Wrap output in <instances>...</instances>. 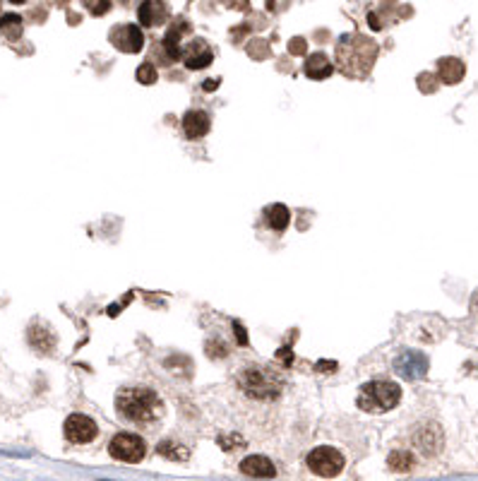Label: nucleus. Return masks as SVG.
Segmentation results:
<instances>
[{
    "label": "nucleus",
    "instance_id": "9",
    "mask_svg": "<svg viewBox=\"0 0 478 481\" xmlns=\"http://www.w3.org/2000/svg\"><path fill=\"white\" fill-rule=\"evenodd\" d=\"M111 41L123 53H140L144 46V34L137 24H123L111 31Z\"/></svg>",
    "mask_w": 478,
    "mask_h": 481
},
{
    "label": "nucleus",
    "instance_id": "3",
    "mask_svg": "<svg viewBox=\"0 0 478 481\" xmlns=\"http://www.w3.org/2000/svg\"><path fill=\"white\" fill-rule=\"evenodd\" d=\"M236 383L238 388L248 397H253V400H274V397H279V392L284 390V378L269 369H260V366L243 369L238 373Z\"/></svg>",
    "mask_w": 478,
    "mask_h": 481
},
{
    "label": "nucleus",
    "instance_id": "26",
    "mask_svg": "<svg viewBox=\"0 0 478 481\" xmlns=\"http://www.w3.org/2000/svg\"><path fill=\"white\" fill-rule=\"evenodd\" d=\"M276 356L281 359V364H284V366H291V364H293V352L288 349V347H281V349H279V354H276Z\"/></svg>",
    "mask_w": 478,
    "mask_h": 481
},
{
    "label": "nucleus",
    "instance_id": "24",
    "mask_svg": "<svg viewBox=\"0 0 478 481\" xmlns=\"http://www.w3.org/2000/svg\"><path fill=\"white\" fill-rule=\"evenodd\" d=\"M82 5H85L94 17H102L111 10V0H82Z\"/></svg>",
    "mask_w": 478,
    "mask_h": 481
},
{
    "label": "nucleus",
    "instance_id": "18",
    "mask_svg": "<svg viewBox=\"0 0 478 481\" xmlns=\"http://www.w3.org/2000/svg\"><path fill=\"white\" fill-rule=\"evenodd\" d=\"M265 221L269 229L274 231H284L288 226V221H291V212H288L286 205H281V202H274V205H269L265 210Z\"/></svg>",
    "mask_w": 478,
    "mask_h": 481
},
{
    "label": "nucleus",
    "instance_id": "30",
    "mask_svg": "<svg viewBox=\"0 0 478 481\" xmlns=\"http://www.w3.org/2000/svg\"><path fill=\"white\" fill-rule=\"evenodd\" d=\"M214 87H219V80H207L205 82V90H214Z\"/></svg>",
    "mask_w": 478,
    "mask_h": 481
},
{
    "label": "nucleus",
    "instance_id": "12",
    "mask_svg": "<svg viewBox=\"0 0 478 481\" xmlns=\"http://www.w3.org/2000/svg\"><path fill=\"white\" fill-rule=\"evenodd\" d=\"M137 20L142 27H156L168 20V5L163 0H144L137 10Z\"/></svg>",
    "mask_w": 478,
    "mask_h": 481
},
{
    "label": "nucleus",
    "instance_id": "31",
    "mask_svg": "<svg viewBox=\"0 0 478 481\" xmlns=\"http://www.w3.org/2000/svg\"><path fill=\"white\" fill-rule=\"evenodd\" d=\"M10 3H17V5H20V3H24V0H10Z\"/></svg>",
    "mask_w": 478,
    "mask_h": 481
},
{
    "label": "nucleus",
    "instance_id": "29",
    "mask_svg": "<svg viewBox=\"0 0 478 481\" xmlns=\"http://www.w3.org/2000/svg\"><path fill=\"white\" fill-rule=\"evenodd\" d=\"M291 53H303L305 51V43H303V39H295V41H291Z\"/></svg>",
    "mask_w": 478,
    "mask_h": 481
},
{
    "label": "nucleus",
    "instance_id": "14",
    "mask_svg": "<svg viewBox=\"0 0 478 481\" xmlns=\"http://www.w3.org/2000/svg\"><path fill=\"white\" fill-rule=\"evenodd\" d=\"M183 31H188V24H185L183 20H180V22H175L173 27L166 31V36H163L161 51H163V56H166V60H168V63L183 58V48H180V39H183Z\"/></svg>",
    "mask_w": 478,
    "mask_h": 481
},
{
    "label": "nucleus",
    "instance_id": "22",
    "mask_svg": "<svg viewBox=\"0 0 478 481\" xmlns=\"http://www.w3.org/2000/svg\"><path fill=\"white\" fill-rule=\"evenodd\" d=\"M387 465H389V470H394V472H408L413 467V455L406 450H394L389 455Z\"/></svg>",
    "mask_w": 478,
    "mask_h": 481
},
{
    "label": "nucleus",
    "instance_id": "27",
    "mask_svg": "<svg viewBox=\"0 0 478 481\" xmlns=\"http://www.w3.org/2000/svg\"><path fill=\"white\" fill-rule=\"evenodd\" d=\"M234 332H236V337H238V344H248V334H245V327L241 325V322H234Z\"/></svg>",
    "mask_w": 478,
    "mask_h": 481
},
{
    "label": "nucleus",
    "instance_id": "7",
    "mask_svg": "<svg viewBox=\"0 0 478 481\" xmlns=\"http://www.w3.org/2000/svg\"><path fill=\"white\" fill-rule=\"evenodd\" d=\"M63 428H65V438L70 443H77V445H82V443H92L99 433L97 421L87 414H70L65 419V426Z\"/></svg>",
    "mask_w": 478,
    "mask_h": 481
},
{
    "label": "nucleus",
    "instance_id": "6",
    "mask_svg": "<svg viewBox=\"0 0 478 481\" xmlns=\"http://www.w3.org/2000/svg\"><path fill=\"white\" fill-rule=\"evenodd\" d=\"M109 453L113 460L137 465V462L147 455V445H144V440L135 433H118L113 435V440L109 443Z\"/></svg>",
    "mask_w": 478,
    "mask_h": 481
},
{
    "label": "nucleus",
    "instance_id": "2",
    "mask_svg": "<svg viewBox=\"0 0 478 481\" xmlns=\"http://www.w3.org/2000/svg\"><path fill=\"white\" fill-rule=\"evenodd\" d=\"M377 46L375 41L366 39V36H342L337 46V60L344 75L351 78H363L375 63Z\"/></svg>",
    "mask_w": 478,
    "mask_h": 481
},
{
    "label": "nucleus",
    "instance_id": "15",
    "mask_svg": "<svg viewBox=\"0 0 478 481\" xmlns=\"http://www.w3.org/2000/svg\"><path fill=\"white\" fill-rule=\"evenodd\" d=\"M183 132L188 140H200L210 132V116L205 111H188L183 116Z\"/></svg>",
    "mask_w": 478,
    "mask_h": 481
},
{
    "label": "nucleus",
    "instance_id": "21",
    "mask_svg": "<svg viewBox=\"0 0 478 481\" xmlns=\"http://www.w3.org/2000/svg\"><path fill=\"white\" fill-rule=\"evenodd\" d=\"M0 31L8 39H20L22 34V17L20 15H3L0 17Z\"/></svg>",
    "mask_w": 478,
    "mask_h": 481
},
{
    "label": "nucleus",
    "instance_id": "5",
    "mask_svg": "<svg viewBox=\"0 0 478 481\" xmlns=\"http://www.w3.org/2000/svg\"><path fill=\"white\" fill-rule=\"evenodd\" d=\"M308 467H310L313 474L322 479H332L337 474H342L344 470V455L337 450V448L330 445H320L315 450L308 453Z\"/></svg>",
    "mask_w": 478,
    "mask_h": 481
},
{
    "label": "nucleus",
    "instance_id": "23",
    "mask_svg": "<svg viewBox=\"0 0 478 481\" xmlns=\"http://www.w3.org/2000/svg\"><path fill=\"white\" fill-rule=\"evenodd\" d=\"M137 82H142V85H154L156 82V68L154 63H142L140 68H137Z\"/></svg>",
    "mask_w": 478,
    "mask_h": 481
},
{
    "label": "nucleus",
    "instance_id": "17",
    "mask_svg": "<svg viewBox=\"0 0 478 481\" xmlns=\"http://www.w3.org/2000/svg\"><path fill=\"white\" fill-rule=\"evenodd\" d=\"M464 73H467V68H464V63L459 58H442L438 63L440 80L447 82V85H457V82H462Z\"/></svg>",
    "mask_w": 478,
    "mask_h": 481
},
{
    "label": "nucleus",
    "instance_id": "11",
    "mask_svg": "<svg viewBox=\"0 0 478 481\" xmlns=\"http://www.w3.org/2000/svg\"><path fill=\"white\" fill-rule=\"evenodd\" d=\"M214 60V51L207 46V41L202 39H195L185 46L183 51V63L190 70H202L210 63Z\"/></svg>",
    "mask_w": 478,
    "mask_h": 481
},
{
    "label": "nucleus",
    "instance_id": "20",
    "mask_svg": "<svg viewBox=\"0 0 478 481\" xmlns=\"http://www.w3.org/2000/svg\"><path fill=\"white\" fill-rule=\"evenodd\" d=\"M156 453L163 455L166 460H173V462H185L188 458H190V450H188L185 445H180V443L175 440H163L156 445Z\"/></svg>",
    "mask_w": 478,
    "mask_h": 481
},
{
    "label": "nucleus",
    "instance_id": "8",
    "mask_svg": "<svg viewBox=\"0 0 478 481\" xmlns=\"http://www.w3.org/2000/svg\"><path fill=\"white\" fill-rule=\"evenodd\" d=\"M394 373L406 381H418L428 373V356L420 352H401L394 359Z\"/></svg>",
    "mask_w": 478,
    "mask_h": 481
},
{
    "label": "nucleus",
    "instance_id": "13",
    "mask_svg": "<svg viewBox=\"0 0 478 481\" xmlns=\"http://www.w3.org/2000/svg\"><path fill=\"white\" fill-rule=\"evenodd\" d=\"M241 472L255 479H272L276 474V467L265 455H248V458L241 462Z\"/></svg>",
    "mask_w": 478,
    "mask_h": 481
},
{
    "label": "nucleus",
    "instance_id": "16",
    "mask_svg": "<svg viewBox=\"0 0 478 481\" xmlns=\"http://www.w3.org/2000/svg\"><path fill=\"white\" fill-rule=\"evenodd\" d=\"M305 75L310 80H325V78H330L332 75V70H335V65H332V60L327 58L325 53H313L310 58L305 60Z\"/></svg>",
    "mask_w": 478,
    "mask_h": 481
},
{
    "label": "nucleus",
    "instance_id": "10",
    "mask_svg": "<svg viewBox=\"0 0 478 481\" xmlns=\"http://www.w3.org/2000/svg\"><path fill=\"white\" fill-rule=\"evenodd\" d=\"M413 445L423 455H438L442 450V428L438 423H423L416 433H413Z\"/></svg>",
    "mask_w": 478,
    "mask_h": 481
},
{
    "label": "nucleus",
    "instance_id": "25",
    "mask_svg": "<svg viewBox=\"0 0 478 481\" xmlns=\"http://www.w3.org/2000/svg\"><path fill=\"white\" fill-rule=\"evenodd\" d=\"M219 445H222L224 450H238V448L245 445V440L236 433L234 435H222V438H219Z\"/></svg>",
    "mask_w": 478,
    "mask_h": 481
},
{
    "label": "nucleus",
    "instance_id": "28",
    "mask_svg": "<svg viewBox=\"0 0 478 481\" xmlns=\"http://www.w3.org/2000/svg\"><path fill=\"white\" fill-rule=\"evenodd\" d=\"M315 369H317V371H322V373H332V371L337 369V364H335V361H320Z\"/></svg>",
    "mask_w": 478,
    "mask_h": 481
},
{
    "label": "nucleus",
    "instance_id": "4",
    "mask_svg": "<svg viewBox=\"0 0 478 481\" xmlns=\"http://www.w3.org/2000/svg\"><path fill=\"white\" fill-rule=\"evenodd\" d=\"M401 400V388L392 381H370L358 392V407L363 411H373V414H382V411L394 409Z\"/></svg>",
    "mask_w": 478,
    "mask_h": 481
},
{
    "label": "nucleus",
    "instance_id": "1",
    "mask_svg": "<svg viewBox=\"0 0 478 481\" xmlns=\"http://www.w3.org/2000/svg\"><path fill=\"white\" fill-rule=\"evenodd\" d=\"M116 409L133 423H154L163 414V400L152 388H123L116 395Z\"/></svg>",
    "mask_w": 478,
    "mask_h": 481
},
{
    "label": "nucleus",
    "instance_id": "19",
    "mask_svg": "<svg viewBox=\"0 0 478 481\" xmlns=\"http://www.w3.org/2000/svg\"><path fill=\"white\" fill-rule=\"evenodd\" d=\"M29 344L34 347V349H39V352H51L55 347V337H53V332L48 330V327L31 325L29 327Z\"/></svg>",
    "mask_w": 478,
    "mask_h": 481
}]
</instances>
